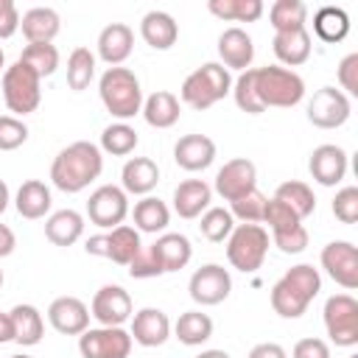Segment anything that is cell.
<instances>
[{
    "label": "cell",
    "instance_id": "obj_1",
    "mask_svg": "<svg viewBox=\"0 0 358 358\" xmlns=\"http://www.w3.org/2000/svg\"><path fill=\"white\" fill-rule=\"evenodd\" d=\"M101 171H103L101 148L90 140H76L53 157L50 182L62 193H81L84 187H90V182L101 176Z\"/></svg>",
    "mask_w": 358,
    "mask_h": 358
},
{
    "label": "cell",
    "instance_id": "obj_2",
    "mask_svg": "<svg viewBox=\"0 0 358 358\" xmlns=\"http://www.w3.org/2000/svg\"><path fill=\"white\" fill-rule=\"evenodd\" d=\"M322 291V277L310 263L291 266L274 285H271V308L282 319H299L308 305Z\"/></svg>",
    "mask_w": 358,
    "mask_h": 358
},
{
    "label": "cell",
    "instance_id": "obj_3",
    "mask_svg": "<svg viewBox=\"0 0 358 358\" xmlns=\"http://www.w3.org/2000/svg\"><path fill=\"white\" fill-rule=\"evenodd\" d=\"M101 101L112 117L126 123L129 117L140 115L143 109V87L140 78L129 67H109L98 81Z\"/></svg>",
    "mask_w": 358,
    "mask_h": 358
},
{
    "label": "cell",
    "instance_id": "obj_4",
    "mask_svg": "<svg viewBox=\"0 0 358 358\" xmlns=\"http://www.w3.org/2000/svg\"><path fill=\"white\" fill-rule=\"evenodd\" d=\"M232 92V76L221 62H207L196 67L185 81H182V101L193 109H210L221 98Z\"/></svg>",
    "mask_w": 358,
    "mask_h": 358
},
{
    "label": "cell",
    "instance_id": "obj_5",
    "mask_svg": "<svg viewBox=\"0 0 358 358\" xmlns=\"http://www.w3.org/2000/svg\"><path fill=\"white\" fill-rule=\"evenodd\" d=\"M255 90L260 103L268 106H296L305 98V81L299 73L285 70L280 64H266V67H255Z\"/></svg>",
    "mask_w": 358,
    "mask_h": 358
},
{
    "label": "cell",
    "instance_id": "obj_6",
    "mask_svg": "<svg viewBox=\"0 0 358 358\" xmlns=\"http://www.w3.org/2000/svg\"><path fill=\"white\" fill-rule=\"evenodd\" d=\"M268 252V232L260 224H238L227 238V260L232 268L252 274L263 266Z\"/></svg>",
    "mask_w": 358,
    "mask_h": 358
},
{
    "label": "cell",
    "instance_id": "obj_7",
    "mask_svg": "<svg viewBox=\"0 0 358 358\" xmlns=\"http://www.w3.org/2000/svg\"><path fill=\"white\" fill-rule=\"evenodd\" d=\"M39 84H42V78L28 64H22L20 59L11 67H6V73H3V101H6L8 112L31 115L42 101Z\"/></svg>",
    "mask_w": 358,
    "mask_h": 358
},
{
    "label": "cell",
    "instance_id": "obj_8",
    "mask_svg": "<svg viewBox=\"0 0 358 358\" xmlns=\"http://www.w3.org/2000/svg\"><path fill=\"white\" fill-rule=\"evenodd\" d=\"M324 330L336 347L358 344V302L350 294H333L324 302Z\"/></svg>",
    "mask_w": 358,
    "mask_h": 358
},
{
    "label": "cell",
    "instance_id": "obj_9",
    "mask_svg": "<svg viewBox=\"0 0 358 358\" xmlns=\"http://www.w3.org/2000/svg\"><path fill=\"white\" fill-rule=\"evenodd\" d=\"M140 246H143V243H140V232H137L134 227H126V224H120V227H115V229H109V232L92 235V238H87V243H84L87 255L106 257V260H112V263H117V266H129L131 257L140 252Z\"/></svg>",
    "mask_w": 358,
    "mask_h": 358
},
{
    "label": "cell",
    "instance_id": "obj_10",
    "mask_svg": "<svg viewBox=\"0 0 358 358\" xmlns=\"http://www.w3.org/2000/svg\"><path fill=\"white\" fill-rule=\"evenodd\" d=\"M87 215L95 227L101 229H115L126 221L129 215V199L123 193V187L117 185H101L90 193V201H87Z\"/></svg>",
    "mask_w": 358,
    "mask_h": 358
},
{
    "label": "cell",
    "instance_id": "obj_11",
    "mask_svg": "<svg viewBox=\"0 0 358 358\" xmlns=\"http://www.w3.org/2000/svg\"><path fill=\"white\" fill-rule=\"evenodd\" d=\"M81 358H129L131 336L123 327H87L78 336Z\"/></svg>",
    "mask_w": 358,
    "mask_h": 358
},
{
    "label": "cell",
    "instance_id": "obj_12",
    "mask_svg": "<svg viewBox=\"0 0 358 358\" xmlns=\"http://www.w3.org/2000/svg\"><path fill=\"white\" fill-rule=\"evenodd\" d=\"M350 117V98L336 87H322L308 101V120L316 129H338Z\"/></svg>",
    "mask_w": 358,
    "mask_h": 358
},
{
    "label": "cell",
    "instance_id": "obj_13",
    "mask_svg": "<svg viewBox=\"0 0 358 358\" xmlns=\"http://www.w3.org/2000/svg\"><path fill=\"white\" fill-rule=\"evenodd\" d=\"M187 291H190V299L196 305H218L229 296L232 291V277L224 266L218 263H207L201 268L193 271L190 282H187Z\"/></svg>",
    "mask_w": 358,
    "mask_h": 358
},
{
    "label": "cell",
    "instance_id": "obj_14",
    "mask_svg": "<svg viewBox=\"0 0 358 358\" xmlns=\"http://www.w3.org/2000/svg\"><path fill=\"white\" fill-rule=\"evenodd\" d=\"M322 268L330 280H336L341 288L352 291L358 288V249L350 241H330L322 249Z\"/></svg>",
    "mask_w": 358,
    "mask_h": 358
},
{
    "label": "cell",
    "instance_id": "obj_15",
    "mask_svg": "<svg viewBox=\"0 0 358 358\" xmlns=\"http://www.w3.org/2000/svg\"><path fill=\"white\" fill-rule=\"evenodd\" d=\"M90 316L101 324V327H123V322H129L131 316V296L126 288L120 285H103L95 291L92 305H90Z\"/></svg>",
    "mask_w": 358,
    "mask_h": 358
},
{
    "label": "cell",
    "instance_id": "obj_16",
    "mask_svg": "<svg viewBox=\"0 0 358 358\" xmlns=\"http://www.w3.org/2000/svg\"><path fill=\"white\" fill-rule=\"evenodd\" d=\"M255 187H257V168L246 157H235L224 162V168H218L215 173V193L227 201H235Z\"/></svg>",
    "mask_w": 358,
    "mask_h": 358
},
{
    "label": "cell",
    "instance_id": "obj_17",
    "mask_svg": "<svg viewBox=\"0 0 358 358\" xmlns=\"http://www.w3.org/2000/svg\"><path fill=\"white\" fill-rule=\"evenodd\" d=\"M308 171H310V176H313L319 185L333 187V185H338V182L347 176V151H344L341 145H333V143L316 145V148L310 151Z\"/></svg>",
    "mask_w": 358,
    "mask_h": 358
},
{
    "label": "cell",
    "instance_id": "obj_18",
    "mask_svg": "<svg viewBox=\"0 0 358 358\" xmlns=\"http://www.w3.org/2000/svg\"><path fill=\"white\" fill-rule=\"evenodd\" d=\"M48 322L62 336H81L90 327V308L78 296H59L48 308Z\"/></svg>",
    "mask_w": 358,
    "mask_h": 358
},
{
    "label": "cell",
    "instance_id": "obj_19",
    "mask_svg": "<svg viewBox=\"0 0 358 358\" xmlns=\"http://www.w3.org/2000/svg\"><path fill=\"white\" fill-rule=\"evenodd\" d=\"M131 341H137L140 347H159L168 341L171 336V319L165 310L159 308H143L134 313L131 319V330H129Z\"/></svg>",
    "mask_w": 358,
    "mask_h": 358
},
{
    "label": "cell",
    "instance_id": "obj_20",
    "mask_svg": "<svg viewBox=\"0 0 358 358\" xmlns=\"http://www.w3.org/2000/svg\"><path fill=\"white\" fill-rule=\"evenodd\" d=\"M215 159V143L207 134H185L173 145V162L190 173L210 168Z\"/></svg>",
    "mask_w": 358,
    "mask_h": 358
},
{
    "label": "cell",
    "instance_id": "obj_21",
    "mask_svg": "<svg viewBox=\"0 0 358 358\" xmlns=\"http://www.w3.org/2000/svg\"><path fill=\"white\" fill-rule=\"evenodd\" d=\"M131 48H134V31L123 22H112L98 34V56L109 67H120V62L131 56Z\"/></svg>",
    "mask_w": 358,
    "mask_h": 358
},
{
    "label": "cell",
    "instance_id": "obj_22",
    "mask_svg": "<svg viewBox=\"0 0 358 358\" xmlns=\"http://www.w3.org/2000/svg\"><path fill=\"white\" fill-rule=\"evenodd\" d=\"M218 56H221V64L229 70H249L252 59H255V45H252V36L243 31V28H227L221 36H218Z\"/></svg>",
    "mask_w": 358,
    "mask_h": 358
},
{
    "label": "cell",
    "instance_id": "obj_23",
    "mask_svg": "<svg viewBox=\"0 0 358 358\" xmlns=\"http://www.w3.org/2000/svg\"><path fill=\"white\" fill-rule=\"evenodd\" d=\"M213 201V187L204 179H185L173 190V210L179 218H199Z\"/></svg>",
    "mask_w": 358,
    "mask_h": 358
},
{
    "label": "cell",
    "instance_id": "obj_24",
    "mask_svg": "<svg viewBox=\"0 0 358 358\" xmlns=\"http://www.w3.org/2000/svg\"><path fill=\"white\" fill-rule=\"evenodd\" d=\"M159 182V168L154 159L148 157H131L126 159L123 171H120V187L123 193L131 196H148Z\"/></svg>",
    "mask_w": 358,
    "mask_h": 358
},
{
    "label": "cell",
    "instance_id": "obj_25",
    "mask_svg": "<svg viewBox=\"0 0 358 358\" xmlns=\"http://www.w3.org/2000/svg\"><path fill=\"white\" fill-rule=\"evenodd\" d=\"M140 36L154 50H168L179 39V25H176V20L168 11L154 8V11L143 14V20H140Z\"/></svg>",
    "mask_w": 358,
    "mask_h": 358
},
{
    "label": "cell",
    "instance_id": "obj_26",
    "mask_svg": "<svg viewBox=\"0 0 358 358\" xmlns=\"http://www.w3.org/2000/svg\"><path fill=\"white\" fill-rule=\"evenodd\" d=\"M274 56L288 67H299L310 59V34L308 28H294V31H280L271 39Z\"/></svg>",
    "mask_w": 358,
    "mask_h": 358
},
{
    "label": "cell",
    "instance_id": "obj_27",
    "mask_svg": "<svg viewBox=\"0 0 358 358\" xmlns=\"http://www.w3.org/2000/svg\"><path fill=\"white\" fill-rule=\"evenodd\" d=\"M151 246H154L165 274L185 268L190 263V257H193V246H190V241L182 232H162Z\"/></svg>",
    "mask_w": 358,
    "mask_h": 358
},
{
    "label": "cell",
    "instance_id": "obj_28",
    "mask_svg": "<svg viewBox=\"0 0 358 358\" xmlns=\"http://www.w3.org/2000/svg\"><path fill=\"white\" fill-rule=\"evenodd\" d=\"M140 112H143L145 123L154 126V129H171V126L179 120V115H182L179 98H176L173 92H168V90L151 92V95L143 101V109H140Z\"/></svg>",
    "mask_w": 358,
    "mask_h": 358
},
{
    "label": "cell",
    "instance_id": "obj_29",
    "mask_svg": "<svg viewBox=\"0 0 358 358\" xmlns=\"http://www.w3.org/2000/svg\"><path fill=\"white\" fill-rule=\"evenodd\" d=\"M20 28H22L28 42H53V36L62 28V20H59V14L53 8L36 6V8H28L20 17Z\"/></svg>",
    "mask_w": 358,
    "mask_h": 358
},
{
    "label": "cell",
    "instance_id": "obj_30",
    "mask_svg": "<svg viewBox=\"0 0 358 358\" xmlns=\"http://www.w3.org/2000/svg\"><path fill=\"white\" fill-rule=\"evenodd\" d=\"M53 199H50V187L39 179H28L20 185L17 196H14V207L22 218H45V213L50 210Z\"/></svg>",
    "mask_w": 358,
    "mask_h": 358
},
{
    "label": "cell",
    "instance_id": "obj_31",
    "mask_svg": "<svg viewBox=\"0 0 358 358\" xmlns=\"http://www.w3.org/2000/svg\"><path fill=\"white\" fill-rule=\"evenodd\" d=\"M84 232V215L76 210H56L48 221H45V238L53 246H73Z\"/></svg>",
    "mask_w": 358,
    "mask_h": 358
},
{
    "label": "cell",
    "instance_id": "obj_32",
    "mask_svg": "<svg viewBox=\"0 0 358 358\" xmlns=\"http://www.w3.org/2000/svg\"><path fill=\"white\" fill-rule=\"evenodd\" d=\"M11 316V324H14V341L22 344V347H34L42 341L45 336V322H42V313L34 308V305H14L8 310Z\"/></svg>",
    "mask_w": 358,
    "mask_h": 358
},
{
    "label": "cell",
    "instance_id": "obj_33",
    "mask_svg": "<svg viewBox=\"0 0 358 358\" xmlns=\"http://www.w3.org/2000/svg\"><path fill=\"white\" fill-rule=\"evenodd\" d=\"M131 215H134L137 232H151V235L165 232V227H168V221H171L168 204H165L162 199H157V196H143V199L134 204Z\"/></svg>",
    "mask_w": 358,
    "mask_h": 358
},
{
    "label": "cell",
    "instance_id": "obj_34",
    "mask_svg": "<svg viewBox=\"0 0 358 358\" xmlns=\"http://www.w3.org/2000/svg\"><path fill=\"white\" fill-rule=\"evenodd\" d=\"M271 199H277V201H282L299 221H305L313 210H316V196H313V190L305 185V182H296V179H288V182H282L277 190H274V196Z\"/></svg>",
    "mask_w": 358,
    "mask_h": 358
},
{
    "label": "cell",
    "instance_id": "obj_35",
    "mask_svg": "<svg viewBox=\"0 0 358 358\" xmlns=\"http://www.w3.org/2000/svg\"><path fill=\"white\" fill-rule=\"evenodd\" d=\"M173 333L185 347H201L213 336V319L207 313H201V310H185L176 319Z\"/></svg>",
    "mask_w": 358,
    "mask_h": 358
},
{
    "label": "cell",
    "instance_id": "obj_36",
    "mask_svg": "<svg viewBox=\"0 0 358 358\" xmlns=\"http://www.w3.org/2000/svg\"><path fill=\"white\" fill-rule=\"evenodd\" d=\"M313 31L324 42H341L347 36V31H350V17L338 6H324L313 17Z\"/></svg>",
    "mask_w": 358,
    "mask_h": 358
},
{
    "label": "cell",
    "instance_id": "obj_37",
    "mask_svg": "<svg viewBox=\"0 0 358 358\" xmlns=\"http://www.w3.org/2000/svg\"><path fill=\"white\" fill-rule=\"evenodd\" d=\"M207 8L210 14L221 20H235V22H257L263 17L260 0H210Z\"/></svg>",
    "mask_w": 358,
    "mask_h": 358
},
{
    "label": "cell",
    "instance_id": "obj_38",
    "mask_svg": "<svg viewBox=\"0 0 358 358\" xmlns=\"http://www.w3.org/2000/svg\"><path fill=\"white\" fill-rule=\"evenodd\" d=\"M305 17H308V6L302 0H277L268 8V20H271L274 34L305 28Z\"/></svg>",
    "mask_w": 358,
    "mask_h": 358
},
{
    "label": "cell",
    "instance_id": "obj_39",
    "mask_svg": "<svg viewBox=\"0 0 358 358\" xmlns=\"http://www.w3.org/2000/svg\"><path fill=\"white\" fill-rule=\"evenodd\" d=\"M137 143H140V137H137V131L129 126V123H109L103 131H101V151H106V154H112V157H126V154H131L134 148H137Z\"/></svg>",
    "mask_w": 358,
    "mask_h": 358
},
{
    "label": "cell",
    "instance_id": "obj_40",
    "mask_svg": "<svg viewBox=\"0 0 358 358\" xmlns=\"http://www.w3.org/2000/svg\"><path fill=\"white\" fill-rule=\"evenodd\" d=\"M20 62L28 64L39 78H45V76H53L56 73V67H59V50L50 42H28V48L20 56Z\"/></svg>",
    "mask_w": 358,
    "mask_h": 358
},
{
    "label": "cell",
    "instance_id": "obj_41",
    "mask_svg": "<svg viewBox=\"0 0 358 358\" xmlns=\"http://www.w3.org/2000/svg\"><path fill=\"white\" fill-rule=\"evenodd\" d=\"M92 78H95V56L90 53V48H76L67 56V87L81 92L90 87Z\"/></svg>",
    "mask_w": 358,
    "mask_h": 358
},
{
    "label": "cell",
    "instance_id": "obj_42",
    "mask_svg": "<svg viewBox=\"0 0 358 358\" xmlns=\"http://www.w3.org/2000/svg\"><path fill=\"white\" fill-rule=\"evenodd\" d=\"M235 229V218L227 207H207L201 213V221H199V232L210 241V243H221L229 238V232Z\"/></svg>",
    "mask_w": 358,
    "mask_h": 358
},
{
    "label": "cell",
    "instance_id": "obj_43",
    "mask_svg": "<svg viewBox=\"0 0 358 358\" xmlns=\"http://www.w3.org/2000/svg\"><path fill=\"white\" fill-rule=\"evenodd\" d=\"M232 98H235L238 109L246 112V115H260V112H266V106L260 103L257 90H255V70H243V73L238 76V81L232 84Z\"/></svg>",
    "mask_w": 358,
    "mask_h": 358
},
{
    "label": "cell",
    "instance_id": "obj_44",
    "mask_svg": "<svg viewBox=\"0 0 358 358\" xmlns=\"http://www.w3.org/2000/svg\"><path fill=\"white\" fill-rule=\"evenodd\" d=\"M266 201H268V199L255 187V190H249L246 196L229 201V204H232L229 213H232V218H241L243 224H260V221H263V213H266Z\"/></svg>",
    "mask_w": 358,
    "mask_h": 358
},
{
    "label": "cell",
    "instance_id": "obj_45",
    "mask_svg": "<svg viewBox=\"0 0 358 358\" xmlns=\"http://www.w3.org/2000/svg\"><path fill=\"white\" fill-rule=\"evenodd\" d=\"M126 268H129V277H134V280H148V277L165 274L162 271V263H159V257L154 252V246H140V252L131 257V263Z\"/></svg>",
    "mask_w": 358,
    "mask_h": 358
},
{
    "label": "cell",
    "instance_id": "obj_46",
    "mask_svg": "<svg viewBox=\"0 0 358 358\" xmlns=\"http://www.w3.org/2000/svg\"><path fill=\"white\" fill-rule=\"evenodd\" d=\"M263 221L268 224V229H271V235H277V232H288V229H294V227H299L302 221L282 204V201H277V199H268L266 201V213H263Z\"/></svg>",
    "mask_w": 358,
    "mask_h": 358
},
{
    "label": "cell",
    "instance_id": "obj_47",
    "mask_svg": "<svg viewBox=\"0 0 358 358\" xmlns=\"http://www.w3.org/2000/svg\"><path fill=\"white\" fill-rule=\"evenodd\" d=\"M28 140V126L14 115H0V151H14Z\"/></svg>",
    "mask_w": 358,
    "mask_h": 358
},
{
    "label": "cell",
    "instance_id": "obj_48",
    "mask_svg": "<svg viewBox=\"0 0 358 358\" xmlns=\"http://www.w3.org/2000/svg\"><path fill=\"white\" fill-rule=\"evenodd\" d=\"M333 215L341 221V224H355L358 221V187L350 185V187H341L333 199Z\"/></svg>",
    "mask_w": 358,
    "mask_h": 358
},
{
    "label": "cell",
    "instance_id": "obj_49",
    "mask_svg": "<svg viewBox=\"0 0 358 358\" xmlns=\"http://www.w3.org/2000/svg\"><path fill=\"white\" fill-rule=\"evenodd\" d=\"M274 238V246L280 249V252H285V255H299L305 246H308V229L299 224V227H294V229H288V232H277V235H271Z\"/></svg>",
    "mask_w": 358,
    "mask_h": 358
},
{
    "label": "cell",
    "instance_id": "obj_50",
    "mask_svg": "<svg viewBox=\"0 0 358 358\" xmlns=\"http://www.w3.org/2000/svg\"><path fill=\"white\" fill-rule=\"evenodd\" d=\"M338 84L344 95H358V53H350L338 62Z\"/></svg>",
    "mask_w": 358,
    "mask_h": 358
},
{
    "label": "cell",
    "instance_id": "obj_51",
    "mask_svg": "<svg viewBox=\"0 0 358 358\" xmlns=\"http://www.w3.org/2000/svg\"><path fill=\"white\" fill-rule=\"evenodd\" d=\"M291 358H330V347L324 338H316V336H308V338H299L291 350Z\"/></svg>",
    "mask_w": 358,
    "mask_h": 358
},
{
    "label": "cell",
    "instance_id": "obj_52",
    "mask_svg": "<svg viewBox=\"0 0 358 358\" xmlns=\"http://www.w3.org/2000/svg\"><path fill=\"white\" fill-rule=\"evenodd\" d=\"M20 28V11L11 0H0V39L14 36Z\"/></svg>",
    "mask_w": 358,
    "mask_h": 358
},
{
    "label": "cell",
    "instance_id": "obj_53",
    "mask_svg": "<svg viewBox=\"0 0 358 358\" xmlns=\"http://www.w3.org/2000/svg\"><path fill=\"white\" fill-rule=\"evenodd\" d=\"M249 358H288V355H285V350H282L280 344L263 341V344H255V347L249 350Z\"/></svg>",
    "mask_w": 358,
    "mask_h": 358
},
{
    "label": "cell",
    "instance_id": "obj_54",
    "mask_svg": "<svg viewBox=\"0 0 358 358\" xmlns=\"http://www.w3.org/2000/svg\"><path fill=\"white\" fill-rule=\"evenodd\" d=\"M14 246H17L14 232H11L6 224H0V257H8V255L14 252Z\"/></svg>",
    "mask_w": 358,
    "mask_h": 358
},
{
    "label": "cell",
    "instance_id": "obj_55",
    "mask_svg": "<svg viewBox=\"0 0 358 358\" xmlns=\"http://www.w3.org/2000/svg\"><path fill=\"white\" fill-rule=\"evenodd\" d=\"M6 341H14V324H11L8 313H0V344H6Z\"/></svg>",
    "mask_w": 358,
    "mask_h": 358
},
{
    "label": "cell",
    "instance_id": "obj_56",
    "mask_svg": "<svg viewBox=\"0 0 358 358\" xmlns=\"http://www.w3.org/2000/svg\"><path fill=\"white\" fill-rule=\"evenodd\" d=\"M8 201H11V196H8V185L0 179V215L6 213V207H8Z\"/></svg>",
    "mask_w": 358,
    "mask_h": 358
},
{
    "label": "cell",
    "instance_id": "obj_57",
    "mask_svg": "<svg viewBox=\"0 0 358 358\" xmlns=\"http://www.w3.org/2000/svg\"><path fill=\"white\" fill-rule=\"evenodd\" d=\"M196 358H232V355L224 352V350H204V352H199Z\"/></svg>",
    "mask_w": 358,
    "mask_h": 358
},
{
    "label": "cell",
    "instance_id": "obj_58",
    "mask_svg": "<svg viewBox=\"0 0 358 358\" xmlns=\"http://www.w3.org/2000/svg\"><path fill=\"white\" fill-rule=\"evenodd\" d=\"M6 67V56H3V50H0V70Z\"/></svg>",
    "mask_w": 358,
    "mask_h": 358
},
{
    "label": "cell",
    "instance_id": "obj_59",
    "mask_svg": "<svg viewBox=\"0 0 358 358\" xmlns=\"http://www.w3.org/2000/svg\"><path fill=\"white\" fill-rule=\"evenodd\" d=\"M8 358H31V355H8Z\"/></svg>",
    "mask_w": 358,
    "mask_h": 358
},
{
    "label": "cell",
    "instance_id": "obj_60",
    "mask_svg": "<svg viewBox=\"0 0 358 358\" xmlns=\"http://www.w3.org/2000/svg\"><path fill=\"white\" fill-rule=\"evenodd\" d=\"M0 288H3V268H0Z\"/></svg>",
    "mask_w": 358,
    "mask_h": 358
},
{
    "label": "cell",
    "instance_id": "obj_61",
    "mask_svg": "<svg viewBox=\"0 0 358 358\" xmlns=\"http://www.w3.org/2000/svg\"><path fill=\"white\" fill-rule=\"evenodd\" d=\"M350 358H358V355H350Z\"/></svg>",
    "mask_w": 358,
    "mask_h": 358
}]
</instances>
